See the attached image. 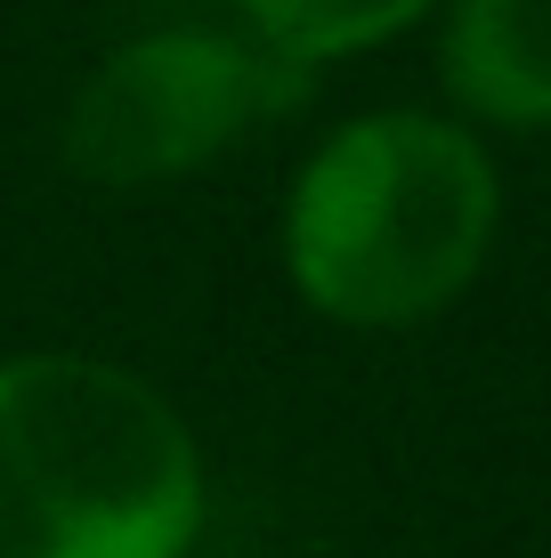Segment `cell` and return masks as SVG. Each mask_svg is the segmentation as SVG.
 <instances>
[{"instance_id": "6da1fadb", "label": "cell", "mask_w": 551, "mask_h": 558, "mask_svg": "<svg viewBox=\"0 0 551 558\" xmlns=\"http://www.w3.org/2000/svg\"><path fill=\"white\" fill-rule=\"evenodd\" d=\"M495 210V162L463 122L357 113L300 162L284 203V267L292 292L333 324H430L487 267Z\"/></svg>"}, {"instance_id": "7a4b0ae2", "label": "cell", "mask_w": 551, "mask_h": 558, "mask_svg": "<svg viewBox=\"0 0 551 558\" xmlns=\"http://www.w3.org/2000/svg\"><path fill=\"white\" fill-rule=\"evenodd\" d=\"M203 453L155 380L106 356L0 364V558H187Z\"/></svg>"}, {"instance_id": "3957f363", "label": "cell", "mask_w": 551, "mask_h": 558, "mask_svg": "<svg viewBox=\"0 0 551 558\" xmlns=\"http://www.w3.org/2000/svg\"><path fill=\"white\" fill-rule=\"evenodd\" d=\"M292 57L243 49L227 33H146L122 41L73 89L65 162L89 186H163L179 170H203L252 130V113L300 98Z\"/></svg>"}, {"instance_id": "277c9868", "label": "cell", "mask_w": 551, "mask_h": 558, "mask_svg": "<svg viewBox=\"0 0 551 558\" xmlns=\"http://www.w3.org/2000/svg\"><path fill=\"white\" fill-rule=\"evenodd\" d=\"M439 73L454 106L503 130L551 122V0H454Z\"/></svg>"}, {"instance_id": "5b68a950", "label": "cell", "mask_w": 551, "mask_h": 558, "mask_svg": "<svg viewBox=\"0 0 551 558\" xmlns=\"http://www.w3.org/2000/svg\"><path fill=\"white\" fill-rule=\"evenodd\" d=\"M430 0H243L252 33L292 65H316V57H349L390 41L397 25H414Z\"/></svg>"}]
</instances>
